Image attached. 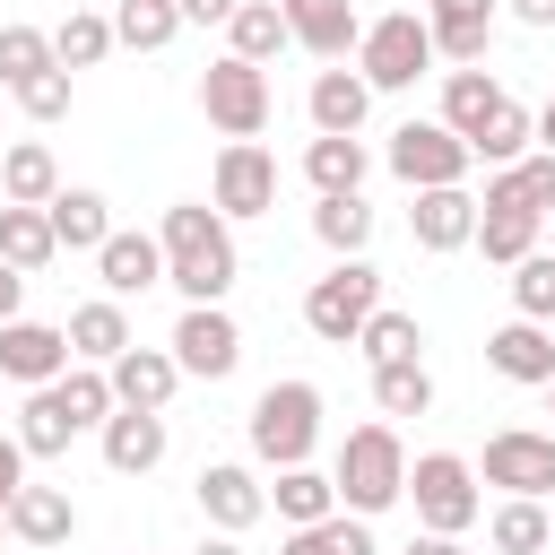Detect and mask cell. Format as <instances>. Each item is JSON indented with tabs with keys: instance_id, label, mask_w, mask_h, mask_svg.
I'll return each mask as SVG.
<instances>
[{
	"instance_id": "1",
	"label": "cell",
	"mask_w": 555,
	"mask_h": 555,
	"mask_svg": "<svg viewBox=\"0 0 555 555\" xmlns=\"http://www.w3.org/2000/svg\"><path fill=\"white\" fill-rule=\"evenodd\" d=\"M156 243H165V286H173L182 304H225V295H234L243 251H234V225H225L208 199H173L165 225H156Z\"/></svg>"
},
{
	"instance_id": "2",
	"label": "cell",
	"mask_w": 555,
	"mask_h": 555,
	"mask_svg": "<svg viewBox=\"0 0 555 555\" xmlns=\"http://www.w3.org/2000/svg\"><path fill=\"white\" fill-rule=\"evenodd\" d=\"M330 477H338V512H356V520H382L390 503H408V442H399V425L390 416L347 425Z\"/></svg>"
},
{
	"instance_id": "3",
	"label": "cell",
	"mask_w": 555,
	"mask_h": 555,
	"mask_svg": "<svg viewBox=\"0 0 555 555\" xmlns=\"http://www.w3.org/2000/svg\"><path fill=\"white\" fill-rule=\"evenodd\" d=\"M243 434H251V460H260V468H304L312 442H321V390H312V382H269V390L251 399Z\"/></svg>"
},
{
	"instance_id": "4",
	"label": "cell",
	"mask_w": 555,
	"mask_h": 555,
	"mask_svg": "<svg viewBox=\"0 0 555 555\" xmlns=\"http://www.w3.org/2000/svg\"><path fill=\"white\" fill-rule=\"evenodd\" d=\"M382 312V269L373 260H330L312 286H304V330L321 347H356V330Z\"/></svg>"
},
{
	"instance_id": "5",
	"label": "cell",
	"mask_w": 555,
	"mask_h": 555,
	"mask_svg": "<svg viewBox=\"0 0 555 555\" xmlns=\"http://www.w3.org/2000/svg\"><path fill=\"white\" fill-rule=\"evenodd\" d=\"M408 503H416V529L434 538H460L486 520V494H477V468L460 451H416L408 460Z\"/></svg>"
},
{
	"instance_id": "6",
	"label": "cell",
	"mask_w": 555,
	"mask_h": 555,
	"mask_svg": "<svg viewBox=\"0 0 555 555\" xmlns=\"http://www.w3.org/2000/svg\"><path fill=\"white\" fill-rule=\"evenodd\" d=\"M434 61H442V52H434V26H425L416 9H390V17H373V26H364V43H356V69H364V87H373V95H399V87H416Z\"/></svg>"
},
{
	"instance_id": "7",
	"label": "cell",
	"mask_w": 555,
	"mask_h": 555,
	"mask_svg": "<svg viewBox=\"0 0 555 555\" xmlns=\"http://www.w3.org/2000/svg\"><path fill=\"white\" fill-rule=\"evenodd\" d=\"M199 113H208V130H225V139H260V130H269V113H278L269 69H251V61L217 52V61L199 69Z\"/></svg>"
},
{
	"instance_id": "8",
	"label": "cell",
	"mask_w": 555,
	"mask_h": 555,
	"mask_svg": "<svg viewBox=\"0 0 555 555\" xmlns=\"http://www.w3.org/2000/svg\"><path fill=\"white\" fill-rule=\"evenodd\" d=\"M538 208H529V191H520V173L512 165H494L486 173V199H477V251L494 260V269H520L529 251H538Z\"/></svg>"
},
{
	"instance_id": "9",
	"label": "cell",
	"mask_w": 555,
	"mask_h": 555,
	"mask_svg": "<svg viewBox=\"0 0 555 555\" xmlns=\"http://www.w3.org/2000/svg\"><path fill=\"white\" fill-rule=\"evenodd\" d=\"M208 208L234 225V217H269L278 208V156L260 139H225L217 147V173H208Z\"/></svg>"
},
{
	"instance_id": "10",
	"label": "cell",
	"mask_w": 555,
	"mask_h": 555,
	"mask_svg": "<svg viewBox=\"0 0 555 555\" xmlns=\"http://www.w3.org/2000/svg\"><path fill=\"white\" fill-rule=\"evenodd\" d=\"M477 477H486V486H503V494L546 503V494H555V425H546V434H538V425H503V434H486Z\"/></svg>"
},
{
	"instance_id": "11",
	"label": "cell",
	"mask_w": 555,
	"mask_h": 555,
	"mask_svg": "<svg viewBox=\"0 0 555 555\" xmlns=\"http://www.w3.org/2000/svg\"><path fill=\"white\" fill-rule=\"evenodd\" d=\"M468 139H451L442 121H399L390 130V173L408 182V191H451V182H468Z\"/></svg>"
},
{
	"instance_id": "12",
	"label": "cell",
	"mask_w": 555,
	"mask_h": 555,
	"mask_svg": "<svg viewBox=\"0 0 555 555\" xmlns=\"http://www.w3.org/2000/svg\"><path fill=\"white\" fill-rule=\"evenodd\" d=\"M173 364H182V382H225L234 364H243V330H234V312L225 304H182V321H173Z\"/></svg>"
},
{
	"instance_id": "13",
	"label": "cell",
	"mask_w": 555,
	"mask_h": 555,
	"mask_svg": "<svg viewBox=\"0 0 555 555\" xmlns=\"http://www.w3.org/2000/svg\"><path fill=\"white\" fill-rule=\"evenodd\" d=\"M78 356H69V330L61 321H0V382H17V390H52L61 373H69Z\"/></svg>"
},
{
	"instance_id": "14",
	"label": "cell",
	"mask_w": 555,
	"mask_h": 555,
	"mask_svg": "<svg viewBox=\"0 0 555 555\" xmlns=\"http://www.w3.org/2000/svg\"><path fill=\"white\" fill-rule=\"evenodd\" d=\"M191 494H199L208 529H225V538H243V529H260V520H269V486H260L243 460H208Z\"/></svg>"
},
{
	"instance_id": "15",
	"label": "cell",
	"mask_w": 555,
	"mask_h": 555,
	"mask_svg": "<svg viewBox=\"0 0 555 555\" xmlns=\"http://www.w3.org/2000/svg\"><path fill=\"white\" fill-rule=\"evenodd\" d=\"M425 26H434V52L451 69H477L494 26H503V0H425Z\"/></svg>"
},
{
	"instance_id": "16",
	"label": "cell",
	"mask_w": 555,
	"mask_h": 555,
	"mask_svg": "<svg viewBox=\"0 0 555 555\" xmlns=\"http://www.w3.org/2000/svg\"><path fill=\"white\" fill-rule=\"evenodd\" d=\"M95 278H104V295H113V304H130V295L165 286V243H156V234H139V225H113V234H104V251H95Z\"/></svg>"
},
{
	"instance_id": "17",
	"label": "cell",
	"mask_w": 555,
	"mask_h": 555,
	"mask_svg": "<svg viewBox=\"0 0 555 555\" xmlns=\"http://www.w3.org/2000/svg\"><path fill=\"white\" fill-rule=\"evenodd\" d=\"M278 9H286V35H295L312 61H330V69H338V61L364 43V17H356V0H278Z\"/></svg>"
},
{
	"instance_id": "18",
	"label": "cell",
	"mask_w": 555,
	"mask_h": 555,
	"mask_svg": "<svg viewBox=\"0 0 555 555\" xmlns=\"http://www.w3.org/2000/svg\"><path fill=\"white\" fill-rule=\"evenodd\" d=\"M408 234H416V251H468V243H477V191H468V182H451V191H416Z\"/></svg>"
},
{
	"instance_id": "19",
	"label": "cell",
	"mask_w": 555,
	"mask_h": 555,
	"mask_svg": "<svg viewBox=\"0 0 555 555\" xmlns=\"http://www.w3.org/2000/svg\"><path fill=\"white\" fill-rule=\"evenodd\" d=\"M304 113H312V139H364V113H373L364 69H321L312 95H304Z\"/></svg>"
},
{
	"instance_id": "20",
	"label": "cell",
	"mask_w": 555,
	"mask_h": 555,
	"mask_svg": "<svg viewBox=\"0 0 555 555\" xmlns=\"http://www.w3.org/2000/svg\"><path fill=\"white\" fill-rule=\"evenodd\" d=\"M104 373H113V399H121V408H147V416H165V408H173V390H182L173 347H130V356H113Z\"/></svg>"
},
{
	"instance_id": "21",
	"label": "cell",
	"mask_w": 555,
	"mask_h": 555,
	"mask_svg": "<svg viewBox=\"0 0 555 555\" xmlns=\"http://www.w3.org/2000/svg\"><path fill=\"white\" fill-rule=\"evenodd\" d=\"M486 364H494L503 382H520V390H546V382H555V330H546V321H503V330L486 338Z\"/></svg>"
},
{
	"instance_id": "22",
	"label": "cell",
	"mask_w": 555,
	"mask_h": 555,
	"mask_svg": "<svg viewBox=\"0 0 555 555\" xmlns=\"http://www.w3.org/2000/svg\"><path fill=\"white\" fill-rule=\"evenodd\" d=\"M503 104H512L503 78H486V69H442V113H434V121H442L451 139H477Z\"/></svg>"
},
{
	"instance_id": "23",
	"label": "cell",
	"mask_w": 555,
	"mask_h": 555,
	"mask_svg": "<svg viewBox=\"0 0 555 555\" xmlns=\"http://www.w3.org/2000/svg\"><path fill=\"white\" fill-rule=\"evenodd\" d=\"M95 442H104V468H113V477H147V468L165 460V416H147V408H113Z\"/></svg>"
},
{
	"instance_id": "24",
	"label": "cell",
	"mask_w": 555,
	"mask_h": 555,
	"mask_svg": "<svg viewBox=\"0 0 555 555\" xmlns=\"http://www.w3.org/2000/svg\"><path fill=\"white\" fill-rule=\"evenodd\" d=\"M9 538L17 546H69L78 538V503L61 494V486H17V503H9Z\"/></svg>"
},
{
	"instance_id": "25",
	"label": "cell",
	"mask_w": 555,
	"mask_h": 555,
	"mask_svg": "<svg viewBox=\"0 0 555 555\" xmlns=\"http://www.w3.org/2000/svg\"><path fill=\"white\" fill-rule=\"evenodd\" d=\"M0 199H9V208H52V199H61V156H52L43 139H9V156H0Z\"/></svg>"
},
{
	"instance_id": "26",
	"label": "cell",
	"mask_w": 555,
	"mask_h": 555,
	"mask_svg": "<svg viewBox=\"0 0 555 555\" xmlns=\"http://www.w3.org/2000/svg\"><path fill=\"white\" fill-rule=\"evenodd\" d=\"M61 330H69V356H78V364H113V356H130V347H139V338H130V312H121L113 295L78 304Z\"/></svg>"
},
{
	"instance_id": "27",
	"label": "cell",
	"mask_w": 555,
	"mask_h": 555,
	"mask_svg": "<svg viewBox=\"0 0 555 555\" xmlns=\"http://www.w3.org/2000/svg\"><path fill=\"white\" fill-rule=\"evenodd\" d=\"M43 217H52L61 251H104V234H113V199L87 191V182H61V199H52Z\"/></svg>"
},
{
	"instance_id": "28",
	"label": "cell",
	"mask_w": 555,
	"mask_h": 555,
	"mask_svg": "<svg viewBox=\"0 0 555 555\" xmlns=\"http://www.w3.org/2000/svg\"><path fill=\"white\" fill-rule=\"evenodd\" d=\"M269 512L286 520V529H312V520H330L338 512V477L330 468H278V486H269Z\"/></svg>"
},
{
	"instance_id": "29",
	"label": "cell",
	"mask_w": 555,
	"mask_h": 555,
	"mask_svg": "<svg viewBox=\"0 0 555 555\" xmlns=\"http://www.w3.org/2000/svg\"><path fill=\"white\" fill-rule=\"evenodd\" d=\"M286 43H295V35H286V9H278V0H243V9L225 17V52L251 61V69H269Z\"/></svg>"
},
{
	"instance_id": "30",
	"label": "cell",
	"mask_w": 555,
	"mask_h": 555,
	"mask_svg": "<svg viewBox=\"0 0 555 555\" xmlns=\"http://www.w3.org/2000/svg\"><path fill=\"white\" fill-rule=\"evenodd\" d=\"M364 173H373V147H364V139H312V147H304V182H312L321 199L364 191Z\"/></svg>"
},
{
	"instance_id": "31",
	"label": "cell",
	"mask_w": 555,
	"mask_h": 555,
	"mask_svg": "<svg viewBox=\"0 0 555 555\" xmlns=\"http://www.w3.org/2000/svg\"><path fill=\"white\" fill-rule=\"evenodd\" d=\"M486 546H494V555H546V546H555V512L529 503V494H503L494 520H486Z\"/></svg>"
},
{
	"instance_id": "32",
	"label": "cell",
	"mask_w": 555,
	"mask_h": 555,
	"mask_svg": "<svg viewBox=\"0 0 555 555\" xmlns=\"http://www.w3.org/2000/svg\"><path fill=\"white\" fill-rule=\"evenodd\" d=\"M0 260H9L17 278L52 269V260H61V234H52V217H43V208H9V199H0Z\"/></svg>"
},
{
	"instance_id": "33",
	"label": "cell",
	"mask_w": 555,
	"mask_h": 555,
	"mask_svg": "<svg viewBox=\"0 0 555 555\" xmlns=\"http://www.w3.org/2000/svg\"><path fill=\"white\" fill-rule=\"evenodd\" d=\"M312 234H321L330 260H364V243H373V199H364V191H347V199H312Z\"/></svg>"
},
{
	"instance_id": "34",
	"label": "cell",
	"mask_w": 555,
	"mask_h": 555,
	"mask_svg": "<svg viewBox=\"0 0 555 555\" xmlns=\"http://www.w3.org/2000/svg\"><path fill=\"white\" fill-rule=\"evenodd\" d=\"M356 356H364V364H416V356H425V321L399 312V304H382V312L356 330Z\"/></svg>"
},
{
	"instance_id": "35",
	"label": "cell",
	"mask_w": 555,
	"mask_h": 555,
	"mask_svg": "<svg viewBox=\"0 0 555 555\" xmlns=\"http://www.w3.org/2000/svg\"><path fill=\"white\" fill-rule=\"evenodd\" d=\"M17 442H26V460H61V451L78 442V416L61 408V390H26V408H17Z\"/></svg>"
},
{
	"instance_id": "36",
	"label": "cell",
	"mask_w": 555,
	"mask_h": 555,
	"mask_svg": "<svg viewBox=\"0 0 555 555\" xmlns=\"http://www.w3.org/2000/svg\"><path fill=\"white\" fill-rule=\"evenodd\" d=\"M529 147H538V113H529L520 95H512V104H503V113H494V121H486L477 139H468V156H477L486 173H494V165H520Z\"/></svg>"
},
{
	"instance_id": "37",
	"label": "cell",
	"mask_w": 555,
	"mask_h": 555,
	"mask_svg": "<svg viewBox=\"0 0 555 555\" xmlns=\"http://www.w3.org/2000/svg\"><path fill=\"white\" fill-rule=\"evenodd\" d=\"M182 35V0H121L113 9V43H130V52H165Z\"/></svg>"
},
{
	"instance_id": "38",
	"label": "cell",
	"mask_w": 555,
	"mask_h": 555,
	"mask_svg": "<svg viewBox=\"0 0 555 555\" xmlns=\"http://www.w3.org/2000/svg\"><path fill=\"white\" fill-rule=\"evenodd\" d=\"M43 69H61V52H52V26H0V87L17 95L26 78H43Z\"/></svg>"
},
{
	"instance_id": "39",
	"label": "cell",
	"mask_w": 555,
	"mask_h": 555,
	"mask_svg": "<svg viewBox=\"0 0 555 555\" xmlns=\"http://www.w3.org/2000/svg\"><path fill=\"white\" fill-rule=\"evenodd\" d=\"M373 408L399 425V416H425L434 408V373H425V356L416 364H373Z\"/></svg>"
},
{
	"instance_id": "40",
	"label": "cell",
	"mask_w": 555,
	"mask_h": 555,
	"mask_svg": "<svg viewBox=\"0 0 555 555\" xmlns=\"http://www.w3.org/2000/svg\"><path fill=\"white\" fill-rule=\"evenodd\" d=\"M52 390H61V408L78 416V434H104V416L121 408V399H113V373H104V364H69V373H61Z\"/></svg>"
},
{
	"instance_id": "41",
	"label": "cell",
	"mask_w": 555,
	"mask_h": 555,
	"mask_svg": "<svg viewBox=\"0 0 555 555\" xmlns=\"http://www.w3.org/2000/svg\"><path fill=\"white\" fill-rule=\"evenodd\" d=\"M278 555H373V520L330 512V520H312V529H286V546H278Z\"/></svg>"
},
{
	"instance_id": "42",
	"label": "cell",
	"mask_w": 555,
	"mask_h": 555,
	"mask_svg": "<svg viewBox=\"0 0 555 555\" xmlns=\"http://www.w3.org/2000/svg\"><path fill=\"white\" fill-rule=\"evenodd\" d=\"M52 52H61V69H95V61L113 52V17H104V9H69V17L52 26Z\"/></svg>"
},
{
	"instance_id": "43",
	"label": "cell",
	"mask_w": 555,
	"mask_h": 555,
	"mask_svg": "<svg viewBox=\"0 0 555 555\" xmlns=\"http://www.w3.org/2000/svg\"><path fill=\"white\" fill-rule=\"evenodd\" d=\"M512 321H546L555 330V251H529L512 269Z\"/></svg>"
},
{
	"instance_id": "44",
	"label": "cell",
	"mask_w": 555,
	"mask_h": 555,
	"mask_svg": "<svg viewBox=\"0 0 555 555\" xmlns=\"http://www.w3.org/2000/svg\"><path fill=\"white\" fill-rule=\"evenodd\" d=\"M17 113H26V121H43V130H52V121H69V69L26 78V87H17Z\"/></svg>"
},
{
	"instance_id": "45",
	"label": "cell",
	"mask_w": 555,
	"mask_h": 555,
	"mask_svg": "<svg viewBox=\"0 0 555 555\" xmlns=\"http://www.w3.org/2000/svg\"><path fill=\"white\" fill-rule=\"evenodd\" d=\"M512 173H520V191H529V208L546 217V208H555V147H529V156H520Z\"/></svg>"
},
{
	"instance_id": "46",
	"label": "cell",
	"mask_w": 555,
	"mask_h": 555,
	"mask_svg": "<svg viewBox=\"0 0 555 555\" xmlns=\"http://www.w3.org/2000/svg\"><path fill=\"white\" fill-rule=\"evenodd\" d=\"M17 486H26V442H17V434H0V512L17 503Z\"/></svg>"
},
{
	"instance_id": "47",
	"label": "cell",
	"mask_w": 555,
	"mask_h": 555,
	"mask_svg": "<svg viewBox=\"0 0 555 555\" xmlns=\"http://www.w3.org/2000/svg\"><path fill=\"white\" fill-rule=\"evenodd\" d=\"M243 0H182V26H225Z\"/></svg>"
},
{
	"instance_id": "48",
	"label": "cell",
	"mask_w": 555,
	"mask_h": 555,
	"mask_svg": "<svg viewBox=\"0 0 555 555\" xmlns=\"http://www.w3.org/2000/svg\"><path fill=\"white\" fill-rule=\"evenodd\" d=\"M503 17H512V26H538V35H546V26H555V0H503Z\"/></svg>"
},
{
	"instance_id": "49",
	"label": "cell",
	"mask_w": 555,
	"mask_h": 555,
	"mask_svg": "<svg viewBox=\"0 0 555 555\" xmlns=\"http://www.w3.org/2000/svg\"><path fill=\"white\" fill-rule=\"evenodd\" d=\"M17 304H26V278L0 260V321H17Z\"/></svg>"
},
{
	"instance_id": "50",
	"label": "cell",
	"mask_w": 555,
	"mask_h": 555,
	"mask_svg": "<svg viewBox=\"0 0 555 555\" xmlns=\"http://www.w3.org/2000/svg\"><path fill=\"white\" fill-rule=\"evenodd\" d=\"M408 555H468V546H460V538H434V529H416V538H408Z\"/></svg>"
},
{
	"instance_id": "51",
	"label": "cell",
	"mask_w": 555,
	"mask_h": 555,
	"mask_svg": "<svg viewBox=\"0 0 555 555\" xmlns=\"http://www.w3.org/2000/svg\"><path fill=\"white\" fill-rule=\"evenodd\" d=\"M191 555H243V538H225V529H208V538H199Z\"/></svg>"
},
{
	"instance_id": "52",
	"label": "cell",
	"mask_w": 555,
	"mask_h": 555,
	"mask_svg": "<svg viewBox=\"0 0 555 555\" xmlns=\"http://www.w3.org/2000/svg\"><path fill=\"white\" fill-rule=\"evenodd\" d=\"M538 147H555V95L538 104Z\"/></svg>"
},
{
	"instance_id": "53",
	"label": "cell",
	"mask_w": 555,
	"mask_h": 555,
	"mask_svg": "<svg viewBox=\"0 0 555 555\" xmlns=\"http://www.w3.org/2000/svg\"><path fill=\"white\" fill-rule=\"evenodd\" d=\"M0 538H9V512H0Z\"/></svg>"
},
{
	"instance_id": "54",
	"label": "cell",
	"mask_w": 555,
	"mask_h": 555,
	"mask_svg": "<svg viewBox=\"0 0 555 555\" xmlns=\"http://www.w3.org/2000/svg\"><path fill=\"white\" fill-rule=\"evenodd\" d=\"M546 408H555V382H546Z\"/></svg>"
},
{
	"instance_id": "55",
	"label": "cell",
	"mask_w": 555,
	"mask_h": 555,
	"mask_svg": "<svg viewBox=\"0 0 555 555\" xmlns=\"http://www.w3.org/2000/svg\"><path fill=\"white\" fill-rule=\"evenodd\" d=\"M0 156H9V130H0Z\"/></svg>"
},
{
	"instance_id": "56",
	"label": "cell",
	"mask_w": 555,
	"mask_h": 555,
	"mask_svg": "<svg viewBox=\"0 0 555 555\" xmlns=\"http://www.w3.org/2000/svg\"><path fill=\"white\" fill-rule=\"evenodd\" d=\"M130 555H139V546H130Z\"/></svg>"
}]
</instances>
